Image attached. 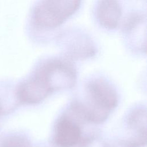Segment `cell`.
Returning <instances> with one entry per match:
<instances>
[{
    "label": "cell",
    "mask_w": 147,
    "mask_h": 147,
    "mask_svg": "<svg viewBox=\"0 0 147 147\" xmlns=\"http://www.w3.org/2000/svg\"><path fill=\"white\" fill-rule=\"evenodd\" d=\"M83 0H34L26 18V33L37 44L53 42L63 25L80 10Z\"/></svg>",
    "instance_id": "6da1fadb"
},
{
    "label": "cell",
    "mask_w": 147,
    "mask_h": 147,
    "mask_svg": "<svg viewBox=\"0 0 147 147\" xmlns=\"http://www.w3.org/2000/svg\"><path fill=\"white\" fill-rule=\"evenodd\" d=\"M85 90L84 101H75L72 105L73 111L88 122H105L118 105L117 92L108 82L101 79L89 82Z\"/></svg>",
    "instance_id": "7a4b0ae2"
},
{
    "label": "cell",
    "mask_w": 147,
    "mask_h": 147,
    "mask_svg": "<svg viewBox=\"0 0 147 147\" xmlns=\"http://www.w3.org/2000/svg\"><path fill=\"white\" fill-rule=\"evenodd\" d=\"M32 78L48 95L74 86L76 79V69L68 57L51 56L38 63Z\"/></svg>",
    "instance_id": "3957f363"
},
{
    "label": "cell",
    "mask_w": 147,
    "mask_h": 147,
    "mask_svg": "<svg viewBox=\"0 0 147 147\" xmlns=\"http://www.w3.org/2000/svg\"><path fill=\"white\" fill-rule=\"evenodd\" d=\"M137 1L138 0H95L91 9L92 21L102 32L114 34L119 31L129 13L138 8L136 6Z\"/></svg>",
    "instance_id": "277c9868"
},
{
    "label": "cell",
    "mask_w": 147,
    "mask_h": 147,
    "mask_svg": "<svg viewBox=\"0 0 147 147\" xmlns=\"http://www.w3.org/2000/svg\"><path fill=\"white\" fill-rule=\"evenodd\" d=\"M69 59H86L94 56L96 42L85 28L77 25L63 28L53 41Z\"/></svg>",
    "instance_id": "5b68a950"
},
{
    "label": "cell",
    "mask_w": 147,
    "mask_h": 147,
    "mask_svg": "<svg viewBox=\"0 0 147 147\" xmlns=\"http://www.w3.org/2000/svg\"><path fill=\"white\" fill-rule=\"evenodd\" d=\"M120 33L125 46L130 51L145 53L146 10L142 7L131 11L123 22Z\"/></svg>",
    "instance_id": "8992f818"
},
{
    "label": "cell",
    "mask_w": 147,
    "mask_h": 147,
    "mask_svg": "<svg viewBox=\"0 0 147 147\" xmlns=\"http://www.w3.org/2000/svg\"><path fill=\"white\" fill-rule=\"evenodd\" d=\"M146 110L137 109L129 115L127 126L131 137L123 142L125 147H142L146 145Z\"/></svg>",
    "instance_id": "52a82bcc"
},
{
    "label": "cell",
    "mask_w": 147,
    "mask_h": 147,
    "mask_svg": "<svg viewBox=\"0 0 147 147\" xmlns=\"http://www.w3.org/2000/svg\"><path fill=\"white\" fill-rule=\"evenodd\" d=\"M82 131L78 125L70 118L61 117L55 126V144L59 147H73L80 140Z\"/></svg>",
    "instance_id": "ba28073f"
}]
</instances>
